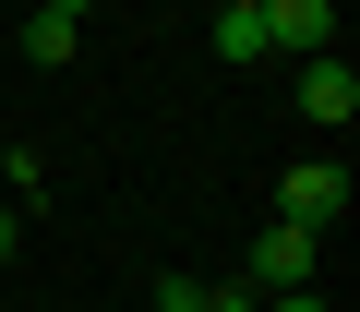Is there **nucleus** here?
<instances>
[{"instance_id":"11","label":"nucleus","mask_w":360,"mask_h":312,"mask_svg":"<svg viewBox=\"0 0 360 312\" xmlns=\"http://www.w3.org/2000/svg\"><path fill=\"white\" fill-rule=\"evenodd\" d=\"M60 13H96V0H60Z\"/></svg>"},{"instance_id":"6","label":"nucleus","mask_w":360,"mask_h":312,"mask_svg":"<svg viewBox=\"0 0 360 312\" xmlns=\"http://www.w3.org/2000/svg\"><path fill=\"white\" fill-rule=\"evenodd\" d=\"M217 60H276V48H264V0H252V13L217 0Z\"/></svg>"},{"instance_id":"12","label":"nucleus","mask_w":360,"mask_h":312,"mask_svg":"<svg viewBox=\"0 0 360 312\" xmlns=\"http://www.w3.org/2000/svg\"><path fill=\"white\" fill-rule=\"evenodd\" d=\"M240 13H252V0H240Z\"/></svg>"},{"instance_id":"2","label":"nucleus","mask_w":360,"mask_h":312,"mask_svg":"<svg viewBox=\"0 0 360 312\" xmlns=\"http://www.w3.org/2000/svg\"><path fill=\"white\" fill-rule=\"evenodd\" d=\"M276 216H300V228H336V216H348V169H336V156H300V169L276 181Z\"/></svg>"},{"instance_id":"3","label":"nucleus","mask_w":360,"mask_h":312,"mask_svg":"<svg viewBox=\"0 0 360 312\" xmlns=\"http://www.w3.org/2000/svg\"><path fill=\"white\" fill-rule=\"evenodd\" d=\"M264 48H288V60L336 48V0H264Z\"/></svg>"},{"instance_id":"1","label":"nucleus","mask_w":360,"mask_h":312,"mask_svg":"<svg viewBox=\"0 0 360 312\" xmlns=\"http://www.w3.org/2000/svg\"><path fill=\"white\" fill-rule=\"evenodd\" d=\"M312 264H324V228H300V216H264V240L240 252L252 288H312Z\"/></svg>"},{"instance_id":"7","label":"nucleus","mask_w":360,"mask_h":312,"mask_svg":"<svg viewBox=\"0 0 360 312\" xmlns=\"http://www.w3.org/2000/svg\"><path fill=\"white\" fill-rule=\"evenodd\" d=\"M37 193H49V156H37V144H13V156H0V204H13V216H25Z\"/></svg>"},{"instance_id":"5","label":"nucleus","mask_w":360,"mask_h":312,"mask_svg":"<svg viewBox=\"0 0 360 312\" xmlns=\"http://www.w3.org/2000/svg\"><path fill=\"white\" fill-rule=\"evenodd\" d=\"M72 48H84V13L37 0V13H25V60H72Z\"/></svg>"},{"instance_id":"10","label":"nucleus","mask_w":360,"mask_h":312,"mask_svg":"<svg viewBox=\"0 0 360 312\" xmlns=\"http://www.w3.org/2000/svg\"><path fill=\"white\" fill-rule=\"evenodd\" d=\"M0 252H13V204H0Z\"/></svg>"},{"instance_id":"4","label":"nucleus","mask_w":360,"mask_h":312,"mask_svg":"<svg viewBox=\"0 0 360 312\" xmlns=\"http://www.w3.org/2000/svg\"><path fill=\"white\" fill-rule=\"evenodd\" d=\"M300 108H312V120H348V108H360V60L312 48V60H300Z\"/></svg>"},{"instance_id":"8","label":"nucleus","mask_w":360,"mask_h":312,"mask_svg":"<svg viewBox=\"0 0 360 312\" xmlns=\"http://www.w3.org/2000/svg\"><path fill=\"white\" fill-rule=\"evenodd\" d=\"M156 312H205V276H156Z\"/></svg>"},{"instance_id":"9","label":"nucleus","mask_w":360,"mask_h":312,"mask_svg":"<svg viewBox=\"0 0 360 312\" xmlns=\"http://www.w3.org/2000/svg\"><path fill=\"white\" fill-rule=\"evenodd\" d=\"M252 312H324V300H312V288H264Z\"/></svg>"}]
</instances>
